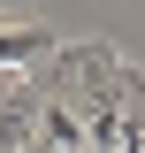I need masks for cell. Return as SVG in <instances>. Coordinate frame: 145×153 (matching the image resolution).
Returning <instances> with one entry per match:
<instances>
[{
	"label": "cell",
	"mask_w": 145,
	"mask_h": 153,
	"mask_svg": "<svg viewBox=\"0 0 145 153\" xmlns=\"http://www.w3.org/2000/svg\"><path fill=\"white\" fill-rule=\"evenodd\" d=\"M54 46H61V38L46 31V23H31V16H16V23H8V16H0V69H38Z\"/></svg>",
	"instance_id": "6da1fadb"
}]
</instances>
